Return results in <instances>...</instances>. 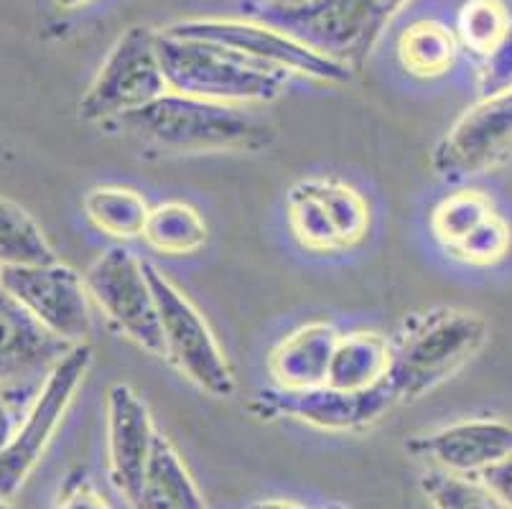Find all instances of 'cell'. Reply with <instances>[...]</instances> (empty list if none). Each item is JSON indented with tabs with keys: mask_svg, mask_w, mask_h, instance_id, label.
I'll use <instances>...</instances> for the list:
<instances>
[{
	"mask_svg": "<svg viewBox=\"0 0 512 509\" xmlns=\"http://www.w3.org/2000/svg\"><path fill=\"white\" fill-rule=\"evenodd\" d=\"M0 286L49 334L72 347L87 344L92 331L90 296L77 270L64 265L62 260L46 265L0 268Z\"/></svg>",
	"mask_w": 512,
	"mask_h": 509,
	"instance_id": "11",
	"label": "cell"
},
{
	"mask_svg": "<svg viewBox=\"0 0 512 509\" xmlns=\"http://www.w3.org/2000/svg\"><path fill=\"white\" fill-rule=\"evenodd\" d=\"M169 92L156 49V28L130 26L102 59L95 79L79 100L87 123H113Z\"/></svg>",
	"mask_w": 512,
	"mask_h": 509,
	"instance_id": "7",
	"label": "cell"
},
{
	"mask_svg": "<svg viewBox=\"0 0 512 509\" xmlns=\"http://www.w3.org/2000/svg\"><path fill=\"white\" fill-rule=\"evenodd\" d=\"M477 90L482 97L512 92V23L505 36L477 59Z\"/></svg>",
	"mask_w": 512,
	"mask_h": 509,
	"instance_id": "28",
	"label": "cell"
},
{
	"mask_svg": "<svg viewBox=\"0 0 512 509\" xmlns=\"http://www.w3.org/2000/svg\"><path fill=\"white\" fill-rule=\"evenodd\" d=\"M490 326L477 311L431 308L408 316L390 339L388 382L395 405L416 403L472 362L487 344Z\"/></svg>",
	"mask_w": 512,
	"mask_h": 509,
	"instance_id": "2",
	"label": "cell"
},
{
	"mask_svg": "<svg viewBox=\"0 0 512 509\" xmlns=\"http://www.w3.org/2000/svg\"><path fill=\"white\" fill-rule=\"evenodd\" d=\"M92 364V349L77 344L59 359L41 380L34 400L23 413L16 433L0 451V499L11 502L44 459L54 433L62 428L74 395L85 382Z\"/></svg>",
	"mask_w": 512,
	"mask_h": 509,
	"instance_id": "5",
	"label": "cell"
},
{
	"mask_svg": "<svg viewBox=\"0 0 512 509\" xmlns=\"http://www.w3.org/2000/svg\"><path fill=\"white\" fill-rule=\"evenodd\" d=\"M156 49L166 87L179 95L250 107L281 100L291 84L283 69L212 41L156 31Z\"/></svg>",
	"mask_w": 512,
	"mask_h": 509,
	"instance_id": "3",
	"label": "cell"
},
{
	"mask_svg": "<svg viewBox=\"0 0 512 509\" xmlns=\"http://www.w3.org/2000/svg\"><path fill=\"white\" fill-rule=\"evenodd\" d=\"M421 489L434 509H505L495 494L472 476L428 469L421 476Z\"/></svg>",
	"mask_w": 512,
	"mask_h": 509,
	"instance_id": "26",
	"label": "cell"
},
{
	"mask_svg": "<svg viewBox=\"0 0 512 509\" xmlns=\"http://www.w3.org/2000/svg\"><path fill=\"white\" fill-rule=\"evenodd\" d=\"M57 509H110V504L105 502V497L90 482L77 479V482L69 484L64 497L59 499Z\"/></svg>",
	"mask_w": 512,
	"mask_h": 509,
	"instance_id": "31",
	"label": "cell"
},
{
	"mask_svg": "<svg viewBox=\"0 0 512 509\" xmlns=\"http://www.w3.org/2000/svg\"><path fill=\"white\" fill-rule=\"evenodd\" d=\"M314 3V0H268V11H296V8H304Z\"/></svg>",
	"mask_w": 512,
	"mask_h": 509,
	"instance_id": "32",
	"label": "cell"
},
{
	"mask_svg": "<svg viewBox=\"0 0 512 509\" xmlns=\"http://www.w3.org/2000/svg\"><path fill=\"white\" fill-rule=\"evenodd\" d=\"M253 509H306L296 502H288V499H268V502L255 504Z\"/></svg>",
	"mask_w": 512,
	"mask_h": 509,
	"instance_id": "33",
	"label": "cell"
},
{
	"mask_svg": "<svg viewBox=\"0 0 512 509\" xmlns=\"http://www.w3.org/2000/svg\"><path fill=\"white\" fill-rule=\"evenodd\" d=\"M380 0H314L296 11H263V21L286 28L324 54L360 69L380 41Z\"/></svg>",
	"mask_w": 512,
	"mask_h": 509,
	"instance_id": "13",
	"label": "cell"
},
{
	"mask_svg": "<svg viewBox=\"0 0 512 509\" xmlns=\"http://www.w3.org/2000/svg\"><path fill=\"white\" fill-rule=\"evenodd\" d=\"M0 509H16V507H13L11 502H6V499H0Z\"/></svg>",
	"mask_w": 512,
	"mask_h": 509,
	"instance_id": "35",
	"label": "cell"
},
{
	"mask_svg": "<svg viewBox=\"0 0 512 509\" xmlns=\"http://www.w3.org/2000/svg\"><path fill=\"white\" fill-rule=\"evenodd\" d=\"M477 479L484 484V487L490 489L492 494H495V499L502 504V507L512 509V456H507L505 461H500V464L482 471Z\"/></svg>",
	"mask_w": 512,
	"mask_h": 509,
	"instance_id": "30",
	"label": "cell"
},
{
	"mask_svg": "<svg viewBox=\"0 0 512 509\" xmlns=\"http://www.w3.org/2000/svg\"><path fill=\"white\" fill-rule=\"evenodd\" d=\"M57 252L21 204L0 196V268L54 263Z\"/></svg>",
	"mask_w": 512,
	"mask_h": 509,
	"instance_id": "23",
	"label": "cell"
},
{
	"mask_svg": "<svg viewBox=\"0 0 512 509\" xmlns=\"http://www.w3.org/2000/svg\"><path fill=\"white\" fill-rule=\"evenodd\" d=\"M39 385H6V382H0V451L8 446V441L16 433L18 423L34 400Z\"/></svg>",
	"mask_w": 512,
	"mask_h": 509,
	"instance_id": "29",
	"label": "cell"
},
{
	"mask_svg": "<svg viewBox=\"0 0 512 509\" xmlns=\"http://www.w3.org/2000/svg\"><path fill=\"white\" fill-rule=\"evenodd\" d=\"M105 426L110 479L130 504H136L143 469L158 433L151 410L133 387L115 382L105 395Z\"/></svg>",
	"mask_w": 512,
	"mask_h": 509,
	"instance_id": "15",
	"label": "cell"
},
{
	"mask_svg": "<svg viewBox=\"0 0 512 509\" xmlns=\"http://www.w3.org/2000/svg\"><path fill=\"white\" fill-rule=\"evenodd\" d=\"M143 270L156 301L166 362L174 364L181 377L212 398H230L237 387L235 372L202 311L156 265L143 260Z\"/></svg>",
	"mask_w": 512,
	"mask_h": 509,
	"instance_id": "4",
	"label": "cell"
},
{
	"mask_svg": "<svg viewBox=\"0 0 512 509\" xmlns=\"http://www.w3.org/2000/svg\"><path fill=\"white\" fill-rule=\"evenodd\" d=\"M495 212L490 196H484L477 189H459L444 196L436 209L431 212V232L434 240L446 252L456 247L467 235H472L484 219Z\"/></svg>",
	"mask_w": 512,
	"mask_h": 509,
	"instance_id": "24",
	"label": "cell"
},
{
	"mask_svg": "<svg viewBox=\"0 0 512 509\" xmlns=\"http://www.w3.org/2000/svg\"><path fill=\"white\" fill-rule=\"evenodd\" d=\"M141 237L158 255L186 258L207 245L209 227L194 204L169 199L151 207Z\"/></svg>",
	"mask_w": 512,
	"mask_h": 509,
	"instance_id": "22",
	"label": "cell"
},
{
	"mask_svg": "<svg viewBox=\"0 0 512 509\" xmlns=\"http://www.w3.org/2000/svg\"><path fill=\"white\" fill-rule=\"evenodd\" d=\"M130 140L164 156L255 153L271 146L273 128L240 105L164 92L148 105L113 120Z\"/></svg>",
	"mask_w": 512,
	"mask_h": 509,
	"instance_id": "1",
	"label": "cell"
},
{
	"mask_svg": "<svg viewBox=\"0 0 512 509\" xmlns=\"http://www.w3.org/2000/svg\"><path fill=\"white\" fill-rule=\"evenodd\" d=\"M166 34L186 36V39L212 41L230 46L253 56L258 62L283 69L291 77H306L314 82L344 84L352 79L355 69L332 54H324L304 39L293 36L286 28L268 21H248V18H186L161 28Z\"/></svg>",
	"mask_w": 512,
	"mask_h": 509,
	"instance_id": "6",
	"label": "cell"
},
{
	"mask_svg": "<svg viewBox=\"0 0 512 509\" xmlns=\"http://www.w3.org/2000/svg\"><path fill=\"white\" fill-rule=\"evenodd\" d=\"M339 331L329 321H306L288 331L268 357V375L278 390L324 385Z\"/></svg>",
	"mask_w": 512,
	"mask_h": 509,
	"instance_id": "17",
	"label": "cell"
},
{
	"mask_svg": "<svg viewBox=\"0 0 512 509\" xmlns=\"http://www.w3.org/2000/svg\"><path fill=\"white\" fill-rule=\"evenodd\" d=\"M82 280L87 296L97 303L115 331L143 352L164 359L156 301L143 260H138L125 245H110L92 260Z\"/></svg>",
	"mask_w": 512,
	"mask_h": 509,
	"instance_id": "9",
	"label": "cell"
},
{
	"mask_svg": "<svg viewBox=\"0 0 512 509\" xmlns=\"http://www.w3.org/2000/svg\"><path fill=\"white\" fill-rule=\"evenodd\" d=\"M406 451L428 461L431 469L459 476H479L512 456V423L497 418H469L418 433L406 441Z\"/></svg>",
	"mask_w": 512,
	"mask_h": 509,
	"instance_id": "14",
	"label": "cell"
},
{
	"mask_svg": "<svg viewBox=\"0 0 512 509\" xmlns=\"http://www.w3.org/2000/svg\"><path fill=\"white\" fill-rule=\"evenodd\" d=\"M395 408L388 382L367 392H342L329 385L309 390H268L258 392L250 410L260 418H291L296 423L329 433L367 431Z\"/></svg>",
	"mask_w": 512,
	"mask_h": 509,
	"instance_id": "12",
	"label": "cell"
},
{
	"mask_svg": "<svg viewBox=\"0 0 512 509\" xmlns=\"http://www.w3.org/2000/svg\"><path fill=\"white\" fill-rule=\"evenodd\" d=\"M512 156V92L479 97L431 153V171L446 184H464Z\"/></svg>",
	"mask_w": 512,
	"mask_h": 509,
	"instance_id": "10",
	"label": "cell"
},
{
	"mask_svg": "<svg viewBox=\"0 0 512 509\" xmlns=\"http://www.w3.org/2000/svg\"><path fill=\"white\" fill-rule=\"evenodd\" d=\"M512 18L502 0H464L456 13V41L474 59H482L505 36Z\"/></svg>",
	"mask_w": 512,
	"mask_h": 509,
	"instance_id": "25",
	"label": "cell"
},
{
	"mask_svg": "<svg viewBox=\"0 0 512 509\" xmlns=\"http://www.w3.org/2000/svg\"><path fill=\"white\" fill-rule=\"evenodd\" d=\"M82 209H85L87 222L100 235L110 237L118 245L138 240L143 235V227H146L148 212H151L141 191L120 184L92 186L85 194Z\"/></svg>",
	"mask_w": 512,
	"mask_h": 509,
	"instance_id": "21",
	"label": "cell"
},
{
	"mask_svg": "<svg viewBox=\"0 0 512 509\" xmlns=\"http://www.w3.org/2000/svg\"><path fill=\"white\" fill-rule=\"evenodd\" d=\"M136 509H204V499L192 474L169 438L156 433L143 469Z\"/></svg>",
	"mask_w": 512,
	"mask_h": 509,
	"instance_id": "19",
	"label": "cell"
},
{
	"mask_svg": "<svg viewBox=\"0 0 512 509\" xmlns=\"http://www.w3.org/2000/svg\"><path fill=\"white\" fill-rule=\"evenodd\" d=\"M69 349L0 286V382L39 385Z\"/></svg>",
	"mask_w": 512,
	"mask_h": 509,
	"instance_id": "16",
	"label": "cell"
},
{
	"mask_svg": "<svg viewBox=\"0 0 512 509\" xmlns=\"http://www.w3.org/2000/svg\"><path fill=\"white\" fill-rule=\"evenodd\" d=\"M390 367V339L380 331H339L324 385L342 392H367L383 385Z\"/></svg>",
	"mask_w": 512,
	"mask_h": 509,
	"instance_id": "18",
	"label": "cell"
},
{
	"mask_svg": "<svg viewBox=\"0 0 512 509\" xmlns=\"http://www.w3.org/2000/svg\"><path fill=\"white\" fill-rule=\"evenodd\" d=\"M512 247V227L502 214L492 212L490 217L479 224L472 235L464 237L456 247H451L449 255L464 265L474 268H490L502 263L510 255Z\"/></svg>",
	"mask_w": 512,
	"mask_h": 509,
	"instance_id": "27",
	"label": "cell"
},
{
	"mask_svg": "<svg viewBox=\"0 0 512 509\" xmlns=\"http://www.w3.org/2000/svg\"><path fill=\"white\" fill-rule=\"evenodd\" d=\"M395 54L403 72L413 79H441L454 69L459 59V41L454 28L436 18H418L400 31Z\"/></svg>",
	"mask_w": 512,
	"mask_h": 509,
	"instance_id": "20",
	"label": "cell"
},
{
	"mask_svg": "<svg viewBox=\"0 0 512 509\" xmlns=\"http://www.w3.org/2000/svg\"><path fill=\"white\" fill-rule=\"evenodd\" d=\"M54 3H57L59 11H77V8L90 6V3H95V0H54Z\"/></svg>",
	"mask_w": 512,
	"mask_h": 509,
	"instance_id": "34",
	"label": "cell"
},
{
	"mask_svg": "<svg viewBox=\"0 0 512 509\" xmlns=\"http://www.w3.org/2000/svg\"><path fill=\"white\" fill-rule=\"evenodd\" d=\"M286 219L293 240L316 255L355 250L370 232V204L347 181L306 179L286 194Z\"/></svg>",
	"mask_w": 512,
	"mask_h": 509,
	"instance_id": "8",
	"label": "cell"
}]
</instances>
